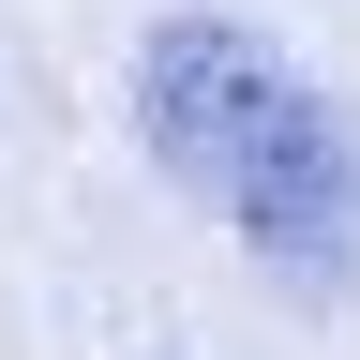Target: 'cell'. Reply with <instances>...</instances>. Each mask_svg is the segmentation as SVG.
<instances>
[{
    "instance_id": "6da1fadb",
    "label": "cell",
    "mask_w": 360,
    "mask_h": 360,
    "mask_svg": "<svg viewBox=\"0 0 360 360\" xmlns=\"http://www.w3.org/2000/svg\"><path fill=\"white\" fill-rule=\"evenodd\" d=\"M135 120H150L165 180H195V195L240 210L255 240L300 255V240H330V225H345V135H330V105H315L255 30L165 15L150 60H135Z\"/></svg>"
}]
</instances>
